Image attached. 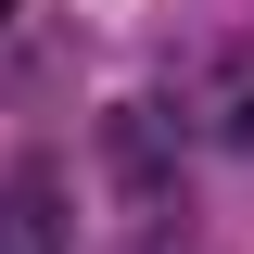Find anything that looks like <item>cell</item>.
<instances>
[{
	"instance_id": "6da1fadb",
	"label": "cell",
	"mask_w": 254,
	"mask_h": 254,
	"mask_svg": "<svg viewBox=\"0 0 254 254\" xmlns=\"http://www.w3.org/2000/svg\"><path fill=\"white\" fill-rule=\"evenodd\" d=\"M0 254H64V190L51 178H0Z\"/></svg>"
},
{
	"instance_id": "7a4b0ae2",
	"label": "cell",
	"mask_w": 254,
	"mask_h": 254,
	"mask_svg": "<svg viewBox=\"0 0 254 254\" xmlns=\"http://www.w3.org/2000/svg\"><path fill=\"white\" fill-rule=\"evenodd\" d=\"M0 13H26V0H0Z\"/></svg>"
}]
</instances>
